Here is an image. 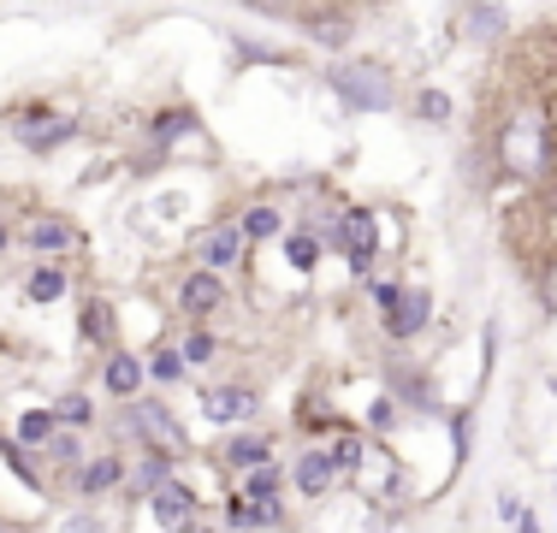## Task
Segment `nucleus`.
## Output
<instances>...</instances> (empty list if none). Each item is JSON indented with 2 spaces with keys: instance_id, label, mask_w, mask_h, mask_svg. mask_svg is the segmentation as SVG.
Segmentation results:
<instances>
[{
  "instance_id": "20",
  "label": "nucleus",
  "mask_w": 557,
  "mask_h": 533,
  "mask_svg": "<svg viewBox=\"0 0 557 533\" xmlns=\"http://www.w3.org/2000/svg\"><path fill=\"white\" fill-rule=\"evenodd\" d=\"M54 421L60 426H89V421H96V404H89L84 392H72V397H60V404H54Z\"/></svg>"
},
{
  "instance_id": "30",
  "label": "nucleus",
  "mask_w": 557,
  "mask_h": 533,
  "mask_svg": "<svg viewBox=\"0 0 557 533\" xmlns=\"http://www.w3.org/2000/svg\"><path fill=\"white\" fill-rule=\"evenodd\" d=\"M368 426H392V397H380V404L368 409Z\"/></svg>"
},
{
  "instance_id": "21",
  "label": "nucleus",
  "mask_w": 557,
  "mask_h": 533,
  "mask_svg": "<svg viewBox=\"0 0 557 533\" xmlns=\"http://www.w3.org/2000/svg\"><path fill=\"white\" fill-rule=\"evenodd\" d=\"M244 498H249V504H278V469H273V462H261V469L249 474Z\"/></svg>"
},
{
  "instance_id": "23",
  "label": "nucleus",
  "mask_w": 557,
  "mask_h": 533,
  "mask_svg": "<svg viewBox=\"0 0 557 533\" xmlns=\"http://www.w3.org/2000/svg\"><path fill=\"white\" fill-rule=\"evenodd\" d=\"M237 232L244 237H278V208H249L244 220H237Z\"/></svg>"
},
{
  "instance_id": "29",
  "label": "nucleus",
  "mask_w": 557,
  "mask_h": 533,
  "mask_svg": "<svg viewBox=\"0 0 557 533\" xmlns=\"http://www.w3.org/2000/svg\"><path fill=\"white\" fill-rule=\"evenodd\" d=\"M421 113H428V119H450V101L440 96V89H428V96H421Z\"/></svg>"
},
{
  "instance_id": "16",
  "label": "nucleus",
  "mask_w": 557,
  "mask_h": 533,
  "mask_svg": "<svg viewBox=\"0 0 557 533\" xmlns=\"http://www.w3.org/2000/svg\"><path fill=\"white\" fill-rule=\"evenodd\" d=\"M119 480H125V462H119V457H96V462H89L84 474H77V486H84L89 498H96V492H108V486H119Z\"/></svg>"
},
{
  "instance_id": "12",
  "label": "nucleus",
  "mask_w": 557,
  "mask_h": 533,
  "mask_svg": "<svg viewBox=\"0 0 557 533\" xmlns=\"http://www.w3.org/2000/svg\"><path fill=\"white\" fill-rule=\"evenodd\" d=\"M202 256H208V273H220V266H232L237 256H244V232H237V225H220V232L202 244Z\"/></svg>"
},
{
  "instance_id": "10",
  "label": "nucleus",
  "mask_w": 557,
  "mask_h": 533,
  "mask_svg": "<svg viewBox=\"0 0 557 533\" xmlns=\"http://www.w3.org/2000/svg\"><path fill=\"white\" fill-rule=\"evenodd\" d=\"M504 30H510V12L504 7H469L462 12V36H469V42H498Z\"/></svg>"
},
{
  "instance_id": "4",
  "label": "nucleus",
  "mask_w": 557,
  "mask_h": 533,
  "mask_svg": "<svg viewBox=\"0 0 557 533\" xmlns=\"http://www.w3.org/2000/svg\"><path fill=\"white\" fill-rule=\"evenodd\" d=\"M261 397L249 392V385H208L202 392V416L220 421V426H237V421H256Z\"/></svg>"
},
{
  "instance_id": "27",
  "label": "nucleus",
  "mask_w": 557,
  "mask_h": 533,
  "mask_svg": "<svg viewBox=\"0 0 557 533\" xmlns=\"http://www.w3.org/2000/svg\"><path fill=\"white\" fill-rule=\"evenodd\" d=\"M225 528H261V522H256V504H249V498H232V504H225Z\"/></svg>"
},
{
  "instance_id": "18",
  "label": "nucleus",
  "mask_w": 557,
  "mask_h": 533,
  "mask_svg": "<svg viewBox=\"0 0 557 533\" xmlns=\"http://www.w3.org/2000/svg\"><path fill=\"white\" fill-rule=\"evenodd\" d=\"M24 244H30L36 256H42V249H65V244H72V225H65V220H36L30 232H24Z\"/></svg>"
},
{
  "instance_id": "26",
  "label": "nucleus",
  "mask_w": 557,
  "mask_h": 533,
  "mask_svg": "<svg viewBox=\"0 0 557 533\" xmlns=\"http://www.w3.org/2000/svg\"><path fill=\"white\" fill-rule=\"evenodd\" d=\"M149 373H154V380H184V356H178V350H161V356L149 362Z\"/></svg>"
},
{
  "instance_id": "14",
  "label": "nucleus",
  "mask_w": 557,
  "mask_h": 533,
  "mask_svg": "<svg viewBox=\"0 0 557 533\" xmlns=\"http://www.w3.org/2000/svg\"><path fill=\"white\" fill-rule=\"evenodd\" d=\"M302 24H309V36L321 48H344V36H350V18H344V12H302Z\"/></svg>"
},
{
  "instance_id": "13",
  "label": "nucleus",
  "mask_w": 557,
  "mask_h": 533,
  "mask_svg": "<svg viewBox=\"0 0 557 533\" xmlns=\"http://www.w3.org/2000/svg\"><path fill=\"white\" fill-rule=\"evenodd\" d=\"M101 380H108V392H113V397H137L143 362H137V356H108V373H101Z\"/></svg>"
},
{
  "instance_id": "15",
  "label": "nucleus",
  "mask_w": 557,
  "mask_h": 533,
  "mask_svg": "<svg viewBox=\"0 0 557 533\" xmlns=\"http://www.w3.org/2000/svg\"><path fill=\"white\" fill-rule=\"evenodd\" d=\"M166 480H172V462H166V457H154V450H149V457H137V469H131V486H137L143 498H154V492H161Z\"/></svg>"
},
{
  "instance_id": "34",
  "label": "nucleus",
  "mask_w": 557,
  "mask_h": 533,
  "mask_svg": "<svg viewBox=\"0 0 557 533\" xmlns=\"http://www.w3.org/2000/svg\"><path fill=\"white\" fill-rule=\"evenodd\" d=\"M0 533H7V528H0Z\"/></svg>"
},
{
  "instance_id": "7",
  "label": "nucleus",
  "mask_w": 557,
  "mask_h": 533,
  "mask_svg": "<svg viewBox=\"0 0 557 533\" xmlns=\"http://www.w3.org/2000/svg\"><path fill=\"white\" fill-rule=\"evenodd\" d=\"M428 314H433L428 290H421V285H404V290H397V302L386 309V332H392V338H416V332L428 326Z\"/></svg>"
},
{
  "instance_id": "11",
  "label": "nucleus",
  "mask_w": 557,
  "mask_h": 533,
  "mask_svg": "<svg viewBox=\"0 0 557 533\" xmlns=\"http://www.w3.org/2000/svg\"><path fill=\"white\" fill-rule=\"evenodd\" d=\"M333 474L338 469H333V457H326V450H309V457L297 462V486L309 492V498H321V492L333 486Z\"/></svg>"
},
{
  "instance_id": "6",
  "label": "nucleus",
  "mask_w": 557,
  "mask_h": 533,
  "mask_svg": "<svg viewBox=\"0 0 557 533\" xmlns=\"http://www.w3.org/2000/svg\"><path fill=\"white\" fill-rule=\"evenodd\" d=\"M72 137H77V119H65V113H36V119L18 125V142L30 154H48V149H60V142H72Z\"/></svg>"
},
{
  "instance_id": "1",
  "label": "nucleus",
  "mask_w": 557,
  "mask_h": 533,
  "mask_svg": "<svg viewBox=\"0 0 557 533\" xmlns=\"http://www.w3.org/2000/svg\"><path fill=\"white\" fill-rule=\"evenodd\" d=\"M498 160L516 172V178H546V166H552V125H546V107H522V113L504 125Z\"/></svg>"
},
{
  "instance_id": "8",
  "label": "nucleus",
  "mask_w": 557,
  "mask_h": 533,
  "mask_svg": "<svg viewBox=\"0 0 557 533\" xmlns=\"http://www.w3.org/2000/svg\"><path fill=\"white\" fill-rule=\"evenodd\" d=\"M220 302H225V278L208 273V266H202V273H190V278L178 285V309H184V314H214Z\"/></svg>"
},
{
  "instance_id": "3",
  "label": "nucleus",
  "mask_w": 557,
  "mask_h": 533,
  "mask_svg": "<svg viewBox=\"0 0 557 533\" xmlns=\"http://www.w3.org/2000/svg\"><path fill=\"white\" fill-rule=\"evenodd\" d=\"M326 244H338L344 256H350L356 273H368V266H374V213H368V208H350V213L338 220V232H326Z\"/></svg>"
},
{
  "instance_id": "22",
  "label": "nucleus",
  "mask_w": 557,
  "mask_h": 533,
  "mask_svg": "<svg viewBox=\"0 0 557 533\" xmlns=\"http://www.w3.org/2000/svg\"><path fill=\"white\" fill-rule=\"evenodd\" d=\"M225 462H244V469L273 462V457H268V438H232V445H225Z\"/></svg>"
},
{
  "instance_id": "9",
  "label": "nucleus",
  "mask_w": 557,
  "mask_h": 533,
  "mask_svg": "<svg viewBox=\"0 0 557 533\" xmlns=\"http://www.w3.org/2000/svg\"><path fill=\"white\" fill-rule=\"evenodd\" d=\"M149 504H154V522H166V528H190L196 522V492L184 486V480H166Z\"/></svg>"
},
{
  "instance_id": "17",
  "label": "nucleus",
  "mask_w": 557,
  "mask_h": 533,
  "mask_svg": "<svg viewBox=\"0 0 557 533\" xmlns=\"http://www.w3.org/2000/svg\"><path fill=\"white\" fill-rule=\"evenodd\" d=\"M54 426H60L54 409H30V416L18 421V445H42L48 450V445H54Z\"/></svg>"
},
{
  "instance_id": "31",
  "label": "nucleus",
  "mask_w": 557,
  "mask_h": 533,
  "mask_svg": "<svg viewBox=\"0 0 557 533\" xmlns=\"http://www.w3.org/2000/svg\"><path fill=\"white\" fill-rule=\"evenodd\" d=\"M397 290H404V285H386V278H380V285H374V302H380V309H392Z\"/></svg>"
},
{
  "instance_id": "32",
  "label": "nucleus",
  "mask_w": 557,
  "mask_h": 533,
  "mask_svg": "<svg viewBox=\"0 0 557 533\" xmlns=\"http://www.w3.org/2000/svg\"><path fill=\"white\" fill-rule=\"evenodd\" d=\"M546 297H552V309H557V266H552V278H546Z\"/></svg>"
},
{
  "instance_id": "25",
  "label": "nucleus",
  "mask_w": 557,
  "mask_h": 533,
  "mask_svg": "<svg viewBox=\"0 0 557 533\" xmlns=\"http://www.w3.org/2000/svg\"><path fill=\"white\" fill-rule=\"evenodd\" d=\"M326 457H333V469H356V462H362V438H333V450H326Z\"/></svg>"
},
{
  "instance_id": "19",
  "label": "nucleus",
  "mask_w": 557,
  "mask_h": 533,
  "mask_svg": "<svg viewBox=\"0 0 557 533\" xmlns=\"http://www.w3.org/2000/svg\"><path fill=\"white\" fill-rule=\"evenodd\" d=\"M24 297H30V302H60L65 297V273H60V266H36L30 285H24Z\"/></svg>"
},
{
  "instance_id": "5",
  "label": "nucleus",
  "mask_w": 557,
  "mask_h": 533,
  "mask_svg": "<svg viewBox=\"0 0 557 533\" xmlns=\"http://www.w3.org/2000/svg\"><path fill=\"white\" fill-rule=\"evenodd\" d=\"M131 421H137V438H149V445H154V457H178V450H184V426H172V416H166L161 404L137 397Z\"/></svg>"
},
{
  "instance_id": "28",
  "label": "nucleus",
  "mask_w": 557,
  "mask_h": 533,
  "mask_svg": "<svg viewBox=\"0 0 557 533\" xmlns=\"http://www.w3.org/2000/svg\"><path fill=\"white\" fill-rule=\"evenodd\" d=\"M178 356H184V362H208V356H214V338H208V332H190Z\"/></svg>"
},
{
  "instance_id": "24",
  "label": "nucleus",
  "mask_w": 557,
  "mask_h": 533,
  "mask_svg": "<svg viewBox=\"0 0 557 533\" xmlns=\"http://www.w3.org/2000/svg\"><path fill=\"white\" fill-rule=\"evenodd\" d=\"M285 256H290L297 273H309V266L321 261V244H314V237H285Z\"/></svg>"
},
{
  "instance_id": "2",
  "label": "nucleus",
  "mask_w": 557,
  "mask_h": 533,
  "mask_svg": "<svg viewBox=\"0 0 557 533\" xmlns=\"http://www.w3.org/2000/svg\"><path fill=\"white\" fill-rule=\"evenodd\" d=\"M326 84L344 96V107H356V113H386L392 107V77H386V65H374V60H344L326 72Z\"/></svg>"
},
{
  "instance_id": "33",
  "label": "nucleus",
  "mask_w": 557,
  "mask_h": 533,
  "mask_svg": "<svg viewBox=\"0 0 557 533\" xmlns=\"http://www.w3.org/2000/svg\"><path fill=\"white\" fill-rule=\"evenodd\" d=\"M0 249H7V225H0Z\"/></svg>"
}]
</instances>
